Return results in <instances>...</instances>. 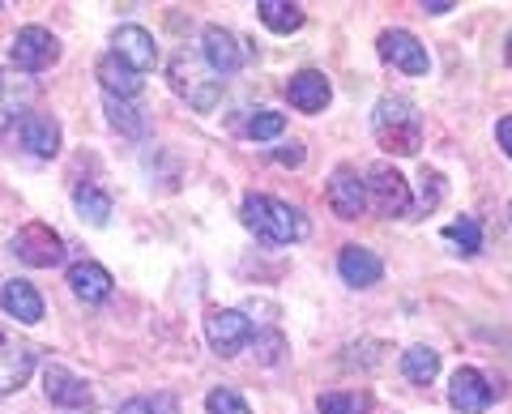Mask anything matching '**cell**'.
Segmentation results:
<instances>
[{"mask_svg": "<svg viewBox=\"0 0 512 414\" xmlns=\"http://www.w3.org/2000/svg\"><path fill=\"white\" fill-rule=\"evenodd\" d=\"M239 218H244V227L261 244L282 248V244L308 240V218H303V210H295V205H286L278 197H265V193L244 197V210H239Z\"/></svg>", "mask_w": 512, "mask_h": 414, "instance_id": "6da1fadb", "label": "cell"}, {"mask_svg": "<svg viewBox=\"0 0 512 414\" xmlns=\"http://www.w3.org/2000/svg\"><path fill=\"white\" fill-rule=\"evenodd\" d=\"M372 133L389 154L410 158V154L423 150V116H419V107H414L410 99H402V94H384V99L376 103Z\"/></svg>", "mask_w": 512, "mask_h": 414, "instance_id": "7a4b0ae2", "label": "cell"}, {"mask_svg": "<svg viewBox=\"0 0 512 414\" xmlns=\"http://www.w3.org/2000/svg\"><path fill=\"white\" fill-rule=\"evenodd\" d=\"M171 86L180 99H188L192 111H214L222 99V77L205 65V56H188L180 52L171 60Z\"/></svg>", "mask_w": 512, "mask_h": 414, "instance_id": "3957f363", "label": "cell"}, {"mask_svg": "<svg viewBox=\"0 0 512 414\" xmlns=\"http://www.w3.org/2000/svg\"><path fill=\"white\" fill-rule=\"evenodd\" d=\"M252 338L256 333H252L248 312H239V308H210L205 312V342H210V350L218 359H235Z\"/></svg>", "mask_w": 512, "mask_h": 414, "instance_id": "277c9868", "label": "cell"}, {"mask_svg": "<svg viewBox=\"0 0 512 414\" xmlns=\"http://www.w3.org/2000/svg\"><path fill=\"white\" fill-rule=\"evenodd\" d=\"M9 252L30 269H52L64 261V240L47 227V222H26L22 231H13Z\"/></svg>", "mask_w": 512, "mask_h": 414, "instance_id": "5b68a950", "label": "cell"}, {"mask_svg": "<svg viewBox=\"0 0 512 414\" xmlns=\"http://www.w3.org/2000/svg\"><path fill=\"white\" fill-rule=\"evenodd\" d=\"M9 60H13L18 73H43L60 60V39L43 26H22L18 39H13V47H9Z\"/></svg>", "mask_w": 512, "mask_h": 414, "instance_id": "8992f818", "label": "cell"}, {"mask_svg": "<svg viewBox=\"0 0 512 414\" xmlns=\"http://www.w3.org/2000/svg\"><path fill=\"white\" fill-rule=\"evenodd\" d=\"M367 197H372L376 214H384V218L410 214V184L389 163H376L372 171H367Z\"/></svg>", "mask_w": 512, "mask_h": 414, "instance_id": "52a82bcc", "label": "cell"}, {"mask_svg": "<svg viewBox=\"0 0 512 414\" xmlns=\"http://www.w3.org/2000/svg\"><path fill=\"white\" fill-rule=\"evenodd\" d=\"M325 197H329V210L338 214V218H346V222L363 218V210L372 205V197H367V180H363L355 167H338V171H333Z\"/></svg>", "mask_w": 512, "mask_h": 414, "instance_id": "ba28073f", "label": "cell"}, {"mask_svg": "<svg viewBox=\"0 0 512 414\" xmlns=\"http://www.w3.org/2000/svg\"><path fill=\"white\" fill-rule=\"evenodd\" d=\"M201 56L218 77H235L239 69H244V60H248V52L239 47V39L231 35L227 26H205L201 30Z\"/></svg>", "mask_w": 512, "mask_h": 414, "instance_id": "9c48e42d", "label": "cell"}, {"mask_svg": "<svg viewBox=\"0 0 512 414\" xmlns=\"http://www.w3.org/2000/svg\"><path fill=\"white\" fill-rule=\"evenodd\" d=\"M111 56L124 60L128 69H137V73H146L158 65V43L146 26H120L116 35H111Z\"/></svg>", "mask_w": 512, "mask_h": 414, "instance_id": "30bf717a", "label": "cell"}, {"mask_svg": "<svg viewBox=\"0 0 512 414\" xmlns=\"http://www.w3.org/2000/svg\"><path fill=\"white\" fill-rule=\"evenodd\" d=\"M380 56L389 60L393 69H402L410 77H423L431 69V60H427V47L410 35V30H384L380 35Z\"/></svg>", "mask_w": 512, "mask_h": 414, "instance_id": "8fae6325", "label": "cell"}, {"mask_svg": "<svg viewBox=\"0 0 512 414\" xmlns=\"http://www.w3.org/2000/svg\"><path fill=\"white\" fill-rule=\"evenodd\" d=\"M43 389H47V402L52 406H64V410H94V393L82 376H73L69 368H60V363H52V368L43 372Z\"/></svg>", "mask_w": 512, "mask_h": 414, "instance_id": "7c38bea8", "label": "cell"}, {"mask_svg": "<svg viewBox=\"0 0 512 414\" xmlns=\"http://www.w3.org/2000/svg\"><path fill=\"white\" fill-rule=\"evenodd\" d=\"M35 82H30L26 73H18V69H0V133L9 129L13 120H26L30 116V103H35Z\"/></svg>", "mask_w": 512, "mask_h": 414, "instance_id": "4fadbf2b", "label": "cell"}, {"mask_svg": "<svg viewBox=\"0 0 512 414\" xmlns=\"http://www.w3.org/2000/svg\"><path fill=\"white\" fill-rule=\"evenodd\" d=\"M491 397H495V389L487 385L483 372H474V368H457L453 372V385H448V402H453V410L483 414L491 406Z\"/></svg>", "mask_w": 512, "mask_h": 414, "instance_id": "5bb4252c", "label": "cell"}, {"mask_svg": "<svg viewBox=\"0 0 512 414\" xmlns=\"http://www.w3.org/2000/svg\"><path fill=\"white\" fill-rule=\"evenodd\" d=\"M286 99H291V107H299V111H308V116H316V111H325V107H329L333 86H329V77H325V73L299 69L291 82H286Z\"/></svg>", "mask_w": 512, "mask_h": 414, "instance_id": "9a60e30c", "label": "cell"}, {"mask_svg": "<svg viewBox=\"0 0 512 414\" xmlns=\"http://www.w3.org/2000/svg\"><path fill=\"white\" fill-rule=\"evenodd\" d=\"M0 308H5L13 321H22V325H39L43 321V295L35 291V282H26V278H13L0 286Z\"/></svg>", "mask_w": 512, "mask_h": 414, "instance_id": "2e32d148", "label": "cell"}, {"mask_svg": "<svg viewBox=\"0 0 512 414\" xmlns=\"http://www.w3.org/2000/svg\"><path fill=\"white\" fill-rule=\"evenodd\" d=\"M18 137L35 158H56L60 154V124H56V116H47V111H30V116L22 120Z\"/></svg>", "mask_w": 512, "mask_h": 414, "instance_id": "e0dca14e", "label": "cell"}, {"mask_svg": "<svg viewBox=\"0 0 512 414\" xmlns=\"http://www.w3.org/2000/svg\"><path fill=\"white\" fill-rule=\"evenodd\" d=\"M35 359H39V350L26 346V342H5L0 346V393L22 389L30 380V372H35Z\"/></svg>", "mask_w": 512, "mask_h": 414, "instance_id": "ac0fdd59", "label": "cell"}, {"mask_svg": "<svg viewBox=\"0 0 512 414\" xmlns=\"http://www.w3.org/2000/svg\"><path fill=\"white\" fill-rule=\"evenodd\" d=\"M338 274L342 282L350 286H376L384 278V265L372 248H359V244H346L342 248V257H338Z\"/></svg>", "mask_w": 512, "mask_h": 414, "instance_id": "d6986e66", "label": "cell"}, {"mask_svg": "<svg viewBox=\"0 0 512 414\" xmlns=\"http://www.w3.org/2000/svg\"><path fill=\"white\" fill-rule=\"evenodd\" d=\"M69 286H73L77 299H86V304H103L116 282H111V274L99 261H77V265H69Z\"/></svg>", "mask_w": 512, "mask_h": 414, "instance_id": "ffe728a7", "label": "cell"}, {"mask_svg": "<svg viewBox=\"0 0 512 414\" xmlns=\"http://www.w3.org/2000/svg\"><path fill=\"white\" fill-rule=\"evenodd\" d=\"M94 73H99L107 99H137V94H141V73L128 69L124 60H116V56H103Z\"/></svg>", "mask_w": 512, "mask_h": 414, "instance_id": "44dd1931", "label": "cell"}, {"mask_svg": "<svg viewBox=\"0 0 512 414\" xmlns=\"http://www.w3.org/2000/svg\"><path fill=\"white\" fill-rule=\"evenodd\" d=\"M107 120H111V129L133 137V141H141L150 133V111L137 99H107Z\"/></svg>", "mask_w": 512, "mask_h": 414, "instance_id": "7402d4cb", "label": "cell"}, {"mask_svg": "<svg viewBox=\"0 0 512 414\" xmlns=\"http://www.w3.org/2000/svg\"><path fill=\"white\" fill-rule=\"evenodd\" d=\"M256 18L274 30V35H295L303 26V9L286 5V0H256Z\"/></svg>", "mask_w": 512, "mask_h": 414, "instance_id": "603a6c76", "label": "cell"}, {"mask_svg": "<svg viewBox=\"0 0 512 414\" xmlns=\"http://www.w3.org/2000/svg\"><path fill=\"white\" fill-rule=\"evenodd\" d=\"M402 372L410 385H431V380L440 376V355L431 346H410L402 355Z\"/></svg>", "mask_w": 512, "mask_h": 414, "instance_id": "cb8c5ba5", "label": "cell"}, {"mask_svg": "<svg viewBox=\"0 0 512 414\" xmlns=\"http://www.w3.org/2000/svg\"><path fill=\"white\" fill-rule=\"evenodd\" d=\"M320 414H372V397L363 389H338V393H320L316 402Z\"/></svg>", "mask_w": 512, "mask_h": 414, "instance_id": "d4e9b609", "label": "cell"}, {"mask_svg": "<svg viewBox=\"0 0 512 414\" xmlns=\"http://www.w3.org/2000/svg\"><path fill=\"white\" fill-rule=\"evenodd\" d=\"M73 205H77V214H82L86 222H94V227H107V218H111V197L103 193V188L82 184V188L73 193Z\"/></svg>", "mask_w": 512, "mask_h": 414, "instance_id": "484cf974", "label": "cell"}, {"mask_svg": "<svg viewBox=\"0 0 512 414\" xmlns=\"http://www.w3.org/2000/svg\"><path fill=\"white\" fill-rule=\"evenodd\" d=\"M444 240L457 244L461 257H474V252H483V222H478V218L448 222V227H444Z\"/></svg>", "mask_w": 512, "mask_h": 414, "instance_id": "4316f807", "label": "cell"}, {"mask_svg": "<svg viewBox=\"0 0 512 414\" xmlns=\"http://www.w3.org/2000/svg\"><path fill=\"white\" fill-rule=\"evenodd\" d=\"M116 414H180V402L171 393H146V397H128Z\"/></svg>", "mask_w": 512, "mask_h": 414, "instance_id": "83f0119b", "label": "cell"}, {"mask_svg": "<svg viewBox=\"0 0 512 414\" xmlns=\"http://www.w3.org/2000/svg\"><path fill=\"white\" fill-rule=\"evenodd\" d=\"M244 133L252 137V141H269V137H282L286 133V116L282 111H252L248 116V124H244Z\"/></svg>", "mask_w": 512, "mask_h": 414, "instance_id": "f1b7e54d", "label": "cell"}, {"mask_svg": "<svg viewBox=\"0 0 512 414\" xmlns=\"http://www.w3.org/2000/svg\"><path fill=\"white\" fill-rule=\"evenodd\" d=\"M205 414H252L248 402L239 397V389H210V397H205Z\"/></svg>", "mask_w": 512, "mask_h": 414, "instance_id": "f546056e", "label": "cell"}, {"mask_svg": "<svg viewBox=\"0 0 512 414\" xmlns=\"http://www.w3.org/2000/svg\"><path fill=\"white\" fill-rule=\"evenodd\" d=\"M419 210L423 214H431V210H436V205L444 201V175L440 171H431V167H423V175H419Z\"/></svg>", "mask_w": 512, "mask_h": 414, "instance_id": "4dcf8cb0", "label": "cell"}, {"mask_svg": "<svg viewBox=\"0 0 512 414\" xmlns=\"http://www.w3.org/2000/svg\"><path fill=\"white\" fill-rule=\"evenodd\" d=\"M252 350L261 355V363H278V359H282V350H286V342H282V333H265V338L256 333V338H252Z\"/></svg>", "mask_w": 512, "mask_h": 414, "instance_id": "1f68e13d", "label": "cell"}, {"mask_svg": "<svg viewBox=\"0 0 512 414\" xmlns=\"http://www.w3.org/2000/svg\"><path fill=\"white\" fill-rule=\"evenodd\" d=\"M274 158H278L282 167H303V158H308V154H303V146H299V141H291V146H282Z\"/></svg>", "mask_w": 512, "mask_h": 414, "instance_id": "d6a6232c", "label": "cell"}, {"mask_svg": "<svg viewBox=\"0 0 512 414\" xmlns=\"http://www.w3.org/2000/svg\"><path fill=\"white\" fill-rule=\"evenodd\" d=\"M495 137H500V146H504V154L512 158V116H504L500 124H495Z\"/></svg>", "mask_w": 512, "mask_h": 414, "instance_id": "836d02e7", "label": "cell"}, {"mask_svg": "<svg viewBox=\"0 0 512 414\" xmlns=\"http://www.w3.org/2000/svg\"><path fill=\"white\" fill-rule=\"evenodd\" d=\"M448 9H453L448 0H431V5H423V13H436V18H440V13H448Z\"/></svg>", "mask_w": 512, "mask_h": 414, "instance_id": "e575fe53", "label": "cell"}, {"mask_svg": "<svg viewBox=\"0 0 512 414\" xmlns=\"http://www.w3.org/2000/svg\"><path fill=\"white\" fill-rule=\"evenodd\" d=\"M504 56H508V65H512V35H508V43H504Z\"/></svg>", "mask_w": 512, "mask_h": 414, "instance_id": "d590c367", "label": "cell"}, {"mask_svg": "<svg viewBox=\"0 0 512 414\" xmlns=\"http://www.w3.org/2000/svg\"><path fill=\"white\" fill-rule=\"evenodd\" d=\"M508 218H512V201H508Z\"/></svg>", "mask_w": 512, "mask_h": 414, "instance_id": "8d00e7d4", "label": "cell"}, {"mask_svg": "<svg viewBox=\"0 0 512 414\" xmlns=\"http://www.w3.org/2000/svg\"><path fill=\"white\" fill-rule=\"evenodd\" d=\"M0 346H5V338H0Z\"/></svg>", "mask_w": 512, "mask_h": 414, "instance_id": "74e56055", "label": "cell"}]
</instances>
